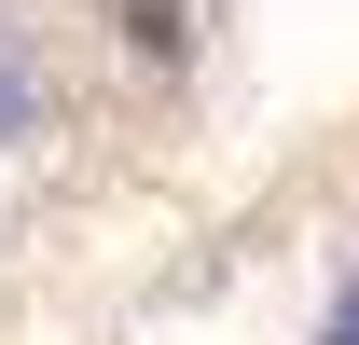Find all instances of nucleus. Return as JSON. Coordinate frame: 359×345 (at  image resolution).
<instances>
[{"label": "nucleus", "instance_id": "2", "mask_svg": "<svg viewBox=\"0 0 359 345\" xmlns=\"http://www.w3.org/2000/svg\"><path fill=\"white\" fill-rule=\"evenodd\" d=\"M332 345H359V276H346V304H332Z\"/></svg>", "mask_w": 359, "mask_h": 345}, {"label": "nucleus", "instance_id": "1", "mask_svg": "<svg viewBox=\"0 0 359 345\" xmlns=\"http://www.w3.org/2000/svg\"><path fill=\"white\" fill-rule=\"evenodd\" d=\"M28 125V69H14V55H0V138Z\"/></svg>", "mask_w": 359, "mask_h": 345}]
</instances>
